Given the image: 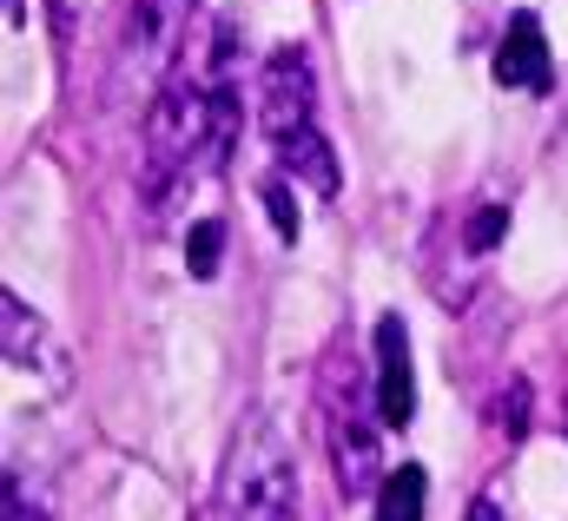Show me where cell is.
<instances>
[{"mask_svg": "<svg viewBox=\"0 0 568 521\" xmlns=\"http://www.w3.org/2000/svg\"><path fill=\"white\" fill-rule=\"evenodd\" d=\"M278 152V178H291V185H311L317 198H337V185H344V172H337V152H331V139L311 126L297 132V139H284V145H272Z\"/></svg>", "mask_w": 568, "mask_h": 521, "instance_id": "52a82bcc", "label": "cell"}, {"mask_svg": "<svg viewBox=\"0 0 568 521\" xmlns=\"http://www.w3.org/2000/svg\"><path fill=\"white\" fill-rule=\"evenodd\" d=\"M371 357H377V409H384V429H410L417 416V370H410V324L397 310L377 317L371 330Z\"/></svg>", "mask_w": 568, "mask_h": 521, "instance_id": "277c9868", "label": "cell"}, {"mask_svg": "<svg viewBox=\"0 0 568 521\" xmlns=\"http://www.w3.org/2000/svg\"><path fill=\"white\" fill-rule=\"evenodd\" d=\"M0 317H7V364H40L47 330H40V317L20 304V290H7V297H0Z\"/></svg>", "mask_w": 568, "mask_h": 521, "instance_id": "9c48e42d", "label": "cell"}, {"mask_svg": "<svg viewBox=\"0 0 568 521\" xmlns=\"http://www.w3.org/2000/svg\"><path fill=\"white\" fill-rule=\"evenodd\" d=\"M503 429H509V436H523V429H529V384H523V377L509 384V402H503Z\"/></svg>", "mask_w": 568, "mask_h": 521, "instance_id": "4fadbf2b", "label": "cell"}, {"mask_svg": "<svg viewBox=\"0 0 568 521\" xmlns=\"http://www.w3.org/2000/svg\"><path fill=\"white\" fill-rule=\"evenodd\" d=\"M469 521H503V509H496V496H476V502H469Z\"/></svg>", "mask_w": 568, "mask_h": 521, "instance_id": "9a60e30c", "label": "cell"}, {"mask_svg": "<svg viewBox=\"0 0 568 521\" xmlns=\"http://www.w3.org/2000/svg\"><path fill=\"white\" fill-rule=\"evenodd\" d=\"M185 20H192V0H133L126 7V53L145 73H172Z\"/></svg>", "mask_w": 568, "mask_h": 521, "instance_id": "5b68a950", "label": "cell"}, {"mask_svg": "<svg viewBox=\"0 0 568 521\" xmlns=\"http://www.w3.org/2000/svg\"><path fill=\"white\" fill-rule=\"evenodd\" d=\"M317 409H324V442H331V476L337 489L357 502L371 489H384V449H377V384H364V370L351 364L344 344L324 350V370H317Z\"/></svg>", "mask_w": 568, "mask_h": 521, "instance_id": "6da1fadb", "label": "cell"}, {"mask_svg": "<svg viewBox=\"0 0 568 521\" xmlns=\"http://www.w3.org/2000/svg\"><path fill=\"white\" fill-rule=\"evenodd\" d=\"M258 198H265V212H272L278 238L291 245V238H297V225H304V218H297V198H291V178H278V172H272V178L258 185Z\"/></svg>", "mask_w": 568, "mask_h": 521, "instance_id": "8fae6325", "label": "cell"}, {"mask_svg": "<svg viewBox=\"0 0 568 521\" xmlns=\"http://www.w3.org/2000/svg\"><path fill=\"white\" fill-rule=\"evenodd\" d=\"M424 502H429V476L417 462H404L377 489V521H424Z\"/></svg>", "mask_w": 568, "mask_h": 521, "instance_id": "ba28073f", "label": "cell"}, {"mask_svg": "<svg viewBox=\"0 0 568 521\" xmlns=\"http://www.w3.org/2000/svg\"><path fill=\"white\" fill-rule=\"evenodd\" d=\"M219 258H225V225L219 218H199L185 232V270L192 277H219Z\"/></svg>", "mask_w": 568, "mask_h": 521, "instance_id": "30bf717a", "label": "cell"}, {"mask_svg": "<svg viewBox=\"0 0 568 521\" xmlns=\"http://www.w3.org/2000/svg\"><path fill=\"white\" fill-rule=\"evenodd\" d=\"M503 232H509V205H483V212L469 218L463 245H469V252H496V245H503Z\"/></svg>", "mask_w": 568, "mask_h": 521, "instance_id": "7c38bea8", "label": "cell"}, {"mask_svg": "<svg viewBox=\"0 0 568 521\" xmlns=\"http://www.w3.org/2000/svg\"><path fill=\"white\" fill-rule=\"evenodd\" d=\"M258 126L272 145L317 126V73H311L304 47H272L265 80H258Z\"/></svg>", "mask_w": 568, "mask_h": 521, "instance_id": "3957f363", "label": "cell"}, {"mask_svg": "<svg viewBox=\"0 0 568 521\" xmlns=\"http://www.w3.org/2000/svg\"><path fill=\"white\" fill-rule=\"evenodd\" d=\"M0 509H7V521H33V515H27V496H20V476H7V489H0Z\"/></svg>", "mask_w": 568, "mask_h": 521, "instance_id": "5bb4252c", "label": "cell"}, {"mask_svg": "<svg viewBox=\"0 0 568 521\" xmlns=\"http://www.w3.org/2000/svg\"><path fill=\"white\" fill-rule=\"evenodd\" d=\"M219 521H297V462L265 416H245L225 456Z\"/></svg>", "mask_w": 568, "mask_h": 521, "instance_id": "7a4b0ae2", "label": "cell"}, {"mask_svg": "<svg viewBox=\"0 0 568 521\" xmlns=\"http://www.w3.org/2000/svg\"><path fill=\"white\" fill-rule=\"evenodd\" d=\"M496 86H516V93H549V33L529 7L509 13L503 40H496Z\"/></svg>", "mask_w": 568, "mask_h": 521, "instance_id": "8992f818", "label": "cell"}]
</instances>
